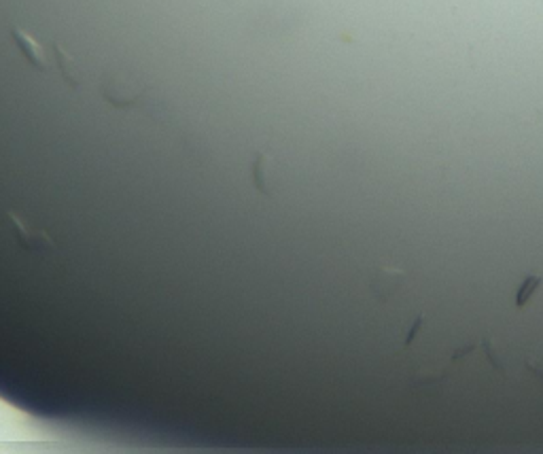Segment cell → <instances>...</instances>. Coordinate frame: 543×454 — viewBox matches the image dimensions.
I'll return each mask as SVG.
<instances>
[{
	"mask_svg": "<svg viewBox=\"0 0 543 454\" xmlns=\"http://www.w3.org/2000/svg\"><path fill=\"white\" fill-rule=\"evenodd\" d=\"M404 278H406V272L402 268L380 264L369 274V291L374 293V297H378L380 302H386L399 289H402Z\"/></svg>",
	"mask_w": 543,
	"mask_h": 454,
	"instance_id": "6da1fadb",
	"label": "cell"
},
{
	"mask_svg": "<svg viewBox=\"0 0 543 454\" xmlns=\"http://www.w3.org/2000/svg\"><path fill=\"white\" fill-rule=\"evenodd\" d=\"M7 221H9V227L13 230V236L21 248H26V250H53L55 248L53 240L45 232L34 230V227H30L21 219H17V215L9 213Z\"/></svg>",
	"mask_w": 543,
	"mask_h": 454,
	"instance_id": "7a4b0ae2",
	"label": "cell"
},
{
	"mask_svg": "<svg viewBox=\"0 0 543 454\" xmlns=\"http://www.w3.org/2000/svg\"><path fill=\"white\" fill-rule=\"evenodd\" d=\"M450 374V367H426L410 376V388L424 395H435L444 388V382Z\"/></svg>",
	"mask_w": 543,
	"mask_h": 454,
	"instance_id": "3957f363",
	"label": "cell"
},
{
	"mask_svg": "<svg viewBox=\"0 0 543 454\" xmlns=\"http://www.w3.org/2000/svg\"><path fill=\"white\" fill-rule=\"evenodd\" d=\"M11 34H13V41L17 43L19 51L23 53V58L30 62V66L37 68V70H41V72H47V70H49V64H47V60H45L43 47H41L30 34L23 32L21 28H17V26L11 28Z\"/></svg>",
	"mask_w": 543,
	"mask_h": 454,
	"instance_id": "277c9868",
	"label": "cell"
},
{
	"mask_svg": "<svg viewBox=\"0 0 543 454\" xmlns=\"http://www.w3.org/2000/svg\"><path fill=\"white\" fill-rule=\"evenodd\" d=\"M51 51H53V60L60 68V75L64 77V81L70 85V88H79L81 85V77H79V70H77V62L70 58V55L64 51V47L60 43H51Z\"/></svg>",
	"mask_w": 543,
	"mask_h": 454,
	"instance_id": "5b68a950",
	"label": "cell"
},
{
	"mask_svg": "<svg viewBox=\"0 0 543 454\" xmlns=\"http://www.w3.org/2000/svg\"><path fill=\"white\" fill-rule=\"evenodd\" d=\"M268 166H270V157L266 153L257 155L255 164H253V181H255L257 191H261L266 195H272L270 185H268Z\"/></svg>",
	"mask_w": 543,
	"mask_h": 454,
	"instance_id": "8992f818",
	"label": "cell"
},
{
	"mask_svg": "<svg viewBox=\"0 0 543 454\" xmlns=\"http://www.w3.org/2000/svg\"><path fill=\"white\" fill-rule=\"evenodd\" d=\"M482 346H484V353H486V359L491 361V365L495 367V370H499L501 374H507V365H505V359L501 357V353L497 351V339L488 337V335H484L482 337Z\"/></svg>",
	"mask_w": 543,
	"mask_h": 454,
	"instance_id": "52a82bcc",
	"label": "cell"
},
{
	"mask_svg": "<svg viewBox=\"0 0 543 454\" xmlns=\"http://www.w3.org/2000/svg\"><path fill=\"white\" fill-rule=\"evenodd\" d=\"M543 282L541 276H526V280L522 282V287L518 289V295H516V306L518 308H524L526 302L533 297V293L537 291V287Z\"/></svg>",
	"mask_w": 543,
	"mask_h": 454,
	"instance_id": "ba28073f",
	"label": "cell"
},
{
	"mask_svg": "<svg viewBox=\"0 0 543 454\" xmlns=\"http://www.w3.org/2000/svg\"><path fill=\"white\" fill-rule=\"evenodd\" d=\"M524 365H526V370H529L531 374H535V376L543 382V361H539V359L533 357V355H526Z\"/></svg>",
	"mask_w": 543,
	"mask_h": 454,
	"instance_id": "9c48e42d",
	"label": "cell"
},
{
	"mask_svg": "<svg viewBox=\"0 0 543 454\" xmlns=\"http://www.w3.org/2000/svg\"><path fill=\"white\" fill-rule=\"evenodd\" d=\"M422 325H424V315H418V317H416V321H414V325L410 327V331H408V335H406V342H404V348H410V346H412V342H414V337L418 335V331L422 329Z\"/></svg>",
	"mask_w": 543,
	"mask_h": 454,
	"instance_id": "30bf717a",
	"label": "cell"
},
{
	"mask_svg": "<svg viewBox=\"0 0 543 454\" xmlns=\"http://www.w3.org/2000/svg\"><path fill=\"white\" fill-rule=\"evenodd\" d=\"M471 351H475V342H471V344H467V346H461V348H456L454 355H452V363H454V361H461V359L467 357Z\"/></svg>",
	"mask_w": 543,
	"mask_h": 454,
	"instance_id": "8fae6325",
	"label": "cell"
}]
</instances>
